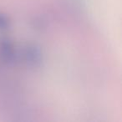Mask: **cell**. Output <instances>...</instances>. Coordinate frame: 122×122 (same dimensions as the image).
Here are the masks:
<instances>
[{"label": "cell", "instance_id": "cell-4", "mask_svg": "<svg viewBox=\"0 0 122 122\" xmlns=\"http://www.w3.org/2000/svg\"><path fill=\"white\" fill-rule=\"evenodd\" d=\"M10 19L6 14L0 13V30H6L10 28Z\"/></svg>", "mask_w": 122, "mask_h": 122}, {"label": "cell", "instance_id": "cell-1", "mask_svg": "<svg viewBox=\"0 0 122 122\" xmlns=\"http://www.w3.org/2000/svg\"><path fill=\"white\" fill-rule=\"evenodd\" d=\"M22 60L29 68L38 69L41 67L44 60V50L39 44L31 43L26 44L21 54Z\"/></svg>", "mask_w": 122, "mask_h": 122}, {"label": "cell", "instance_id": "cell-2", "mask_svg": "<svg viewBox=\"0 0 122 122\" xmlns=\"http://www.w3.org/2000/svg\"><path fill=\"white\" fill-rule=\"evenodd\" d=\"M14 44L8 38H0V59L8 65H14L18 60Z\"/></svg>", "mask_w": 122, "mask_h": 122}, {"label": "cell", "instance_id": "cell-3", "mask_svg": "<svg viewBox=\"0 0 122 122\" xmlns=\"http://www.w3.org/2000/svg\"><path fill=\"white\" fill-rule=\"evenodd\" d=\"M30 25L33 29L39 32H43L46 30L49 26V21L44 16L38 15L34 16L30 21Z\"/></svg>", "mask_w": 122, "mask_h": 122}]
</instances>
